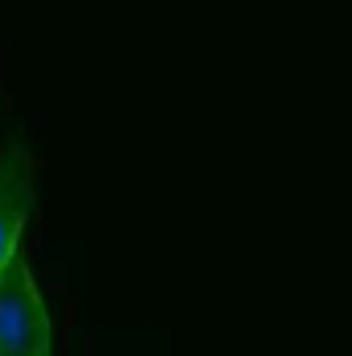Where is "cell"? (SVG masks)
Returning <instances> with one entry per match:
<instances>
[{"mask_svg":"<svg viewBox=\"0 0 352 356\" xmlns=\"http://www.w3.org/2000/svg\"><path fill=\"white\" fill-rule=\"evenodd\" d=\"M0 356H50V315L21 249L0 269Z\"/></svg>","mask_w":352,"mask_h":356,"instance_id":"6da1fadb","label":"cell"},{"mask_svg":"<svg viewBox=\"0 0 352 356\" xmlns=\"http://www.w3.org/2000/svg\"><path fill=\"white\" fill-rule=\"evenodd\" d=\"M38 207V191H33V154L25 145V137L17 133L4 154H0V269L13 261L17 241L25 220Z\"/></svg>","mask_w":352,"mask_h":356,"instance_id":"7a4b0ae2","label":"cell"}]
</instances>
